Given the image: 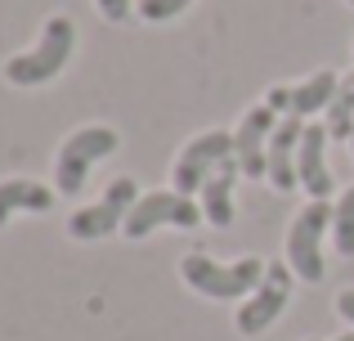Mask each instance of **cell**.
Wrapping results in <instances>:
<instances>
[{"label":"cell","instance_id":"obj_20","mask_svg":"<svg viewBox=\"0 0 354 341\" xmlns=\"http://www.w3.org/2000/svg\"><path fill=\"white\" fill-rule=\"evenodd\" d=\"M337 341H354V333H346V337H337Z\"/></svg>","mask_w":354,"mask_h":341},{"label":"cell","instance_id":"obj_22","mask_svg":"<svg viewBox=\"0 0 354 341\" xmlns=\"http://www.w3.org/2000/svg\"><path fill=\"white\" fill-rule=\"evenodd\" d=\"M350 5H354V0H350Z\"/></svg>","mask_w":354,"mask_h":341},{"label":"cell","instance_id":"obj_3","mask_svg":"<svg viewBox=\"0 0 354 341\" xmlns=\"http://www.w3.org/2000/svg\"><path fill=\"white\" fill-rule=\"evenodd\" d=\"M117 131H108V126H86V131H72L68 140H63L59 149V162H54V189L59 193H77L81 184H86L90 167H95L99 158H108V153H117Z\"/></svg>","mask_w":354,"mask_h":341},{"label":"cell","instance_id":"obj_10","mask_svg":"<svg viewBox=\"0 0 354 341\" xmlns=\"http://www.w3.org/2000/svg\"><path fill=\"white\" fill-rule=\"evenodd\" d=\"M337 90H341V81H337V72H314L310 81H301V86H274L265 95V104L274 108V113H287V117H310V113H319V108H328L332 99H337Z\"/></svg>","mask_w":354,"mask_h":341},{"label":"cell","instance_id":"obj_9","mask_svg":"<svg viewBox=\"0 0 354 341\" xmlns=\"http://www.w3.org/2000/svg\"><path fill=\"white\" fill-rule=\"evenodd\" d=\"M274 108L269 104H256L247 117H242V126H238V135H234V158H238V167L242 175H269V140H274Z\"/></svg>","mask_w":354,"mask_h":341},{"label":"cell","instance_id":"obj_17","mask_svg":"<svg viewBox=\"0 0 354 341\" xmlns=\"http://www.w3.org/2000/svg\"><path fill=\"white\" fill-rule=\"evenodd\" d=\"M193 0H139V14L148 18V23H166V18H175L180 9H189Z\"/></svg>","mask_w":354,"mask_h":341},{"label":"cell","instance_id":"obj_2","mask_svg":"<svg viewBox=\"0 0 354 341\" xmlns=\"http://www.w3.org/2000/svg\"><path fill=\"white\" fill-rule=\"evenodd\" d=\"M265 270H269V265H260V261L216 265L211 256H202V252L184 256V265H180L184 283H189L193 292H202V297H216V301H234V297H242V292L260 288V279H265Z\"/></svg>","mask_w":354,"mask_h":341},{"label":"cell","instance_id":"obj_11","mask_svg":"<svg viewBox=\"0 0 354 341\" xmlns=\"http://www.w3.org/2000/svg\"><path fill=\"white\" fill-rule=\"evenodd\" d=\"M328 126H305L301 135V153H296V175L314 198H328L332 189V171H328Z\"/></svg>","mask_w":354,"mask_h":341},{"label":"cell","instance_id":"obj_5","mask_svg":"<svg viewBox=\"0 0 354 341\" xmlns=\"http://www.w3.org/2000/svg\"><path fill=\"white\" fill-rule=\"evenodd\" d=\"M139 202V184H135V175H117L113 184H108V193L95 202V207H81V211H72V220H68V234L72 238H108L117 225H126V216H130V207Z\"/></svg>","mask_w":354,"mask_h":341},{"label":"cell","instance_id":"obj_6","mask_svg":"<svg viewBox=\"0 0 354 341\" xmlns=\"http://www.w3.org/2000/svg\"><path fill=\"white\" fill-rule=\"evenodd\" d=\"M234 158V135L229 131H207L198 135V140L189 144V149L175 158V193H184V198H193V193H202V184L211 180V171H220L225 162Z\"/></svg>","mask_w":354,"mask_h":341},{"label":"cell","instance_id":"obj_21","mask_svg":"<svg viewBox=\"0 0 354 341\" xmlns=\"http://www.w3.org/2000/svg\"><path fill=\"white\" fill-rule=\"evenodd\" d=\"M350 153H354V135H350Z\"/></svg>","mask_w":354,"mask_h":341},{"label":"cell","instance_id":"obj_8","mask_svg":"<svg viewBox=\"0 0 354 341\" xmlns=\"http://www.w3.org/2000/svg\"><path fill=\"white\" fill-rule=\"evenodd\" d=\"M287 301H292V270L278 261V265H269V270H265L256 297H251L247 306L238 310V333H247V337L265 333V328L287 310Z\"/></svg>","mask_w":354,"mask_h":341},{"label":"cell","instance_id":"obj_16","mask_svg":"<svg viewBox=\"0 0 354 341\" xmlns=\"http://www.w3.org/2000/svg\"><path fill=\"white\" fill-rule=\"evenodd\" d=\"M332 234H337V252L354 256V189L337 202V220H332Z\"/></svg>","mask_w":354,"mask_h":341},{"label":"cell","instance_id":"obj_7","mask_svg":"<svg viewBox=\"0 0 354 341\" xmlns=\"http://www.w3.org/2000/svg\"><path fill=\"white\" fill-rule=\"evenodd\" d=\"M202 216V207H193V198H184V193H148V198H139L135 207H130L126 216V238H148L157 225H180V229H193Z\"/></svg>","mask_w":354,"mask_h":341},{"label":"cell","instance_id":"obj_18","mask_svg":"<svg viewBox=\"0 0 354 341\" xmlns=\"http://www.w3.org/2000/svg\"><path fill=\"white\" fill-rule=\"evenodd\" d=\"M99 14H104L108 23H121V18L130 14V0H99Z\"/></svg>","mask_w":354,"mask_h":341},{"label":"cell","instance_id":"obj_12","mask_svg":"<svg viewBox=\"0 0 354 341\" xmlns=\"http://www.w3.org/2000/svg\"><path fill=\"white\" fill-rule=\"evenodd\" d=\"M301 135H305V117H283L269 140V180L274 189H292L301 175H296V153H301Z\"/></svg>","mask_w":354,"mask_h":341},{"label":"cell","instance_id":"obj_1","mask_svg":"<svg viewBox=\"0 0 354 341\" xmlns=\"http://www.w3.org/2000/svg\"><path fill=\"white\" fill-rule=\"evenodd\" d=\"M72 50H77V27H72V18H50L41 41H36V50L14 54V59L5 63V77L14 81V86H41V81L59 77V68L72 59Z\"/></svg>","mask_w":354,"mask_h":341},{"label":"cell","instance_id":"obj_4","mask_svg":"<svg viewBox=\"0 0 354 341\" xmlns=\"http://www.w3.org/2000/svg\"><path fill=\"white\" fill-rule=\"evenodd\" d=\"M328 220H337V207H328V202L319 198L292 220V229H287V261H292V270L301 274L305 283H319L323 274H328V265H323V234H328Z\"/></svg>","mask_w":354,"mask_h":341},{"label":"cell","instance_id":"obj_15","mask_svg":"<svg viewBox=\"0 0 354 341\" xmlns=\"http://www.w3.org/2000/svg\"><path fill=\"white\" fill-rule=\"evenodd\" d=\"M328 135L332 140H350L354 135V72L341 81L337 99L328 104Z\"/></svg>","mask_w":354,"mask_h":341},{"label":"cell","instance_id":"obj_14","mask_svg":"<svg viewBox=\"0 0 354 341\" xmlns=\"http://www.w3.org/2000/svg\"><path fill=\"white\" fill-rule=\"evenodd\" d=\"M50 207H54V193L45 189V184H36V180L14 175V180L0 184V225H5L14 211H50Z\"/></svg>","mask_w":354,"mask_h":341},{"label":"cell","instance_id":"obj_13","mask_svg":"<svg viewBox=\"0 0 354 341\" xmlns=\"http://www.w3.org/2000/svg\"><path fill=\"white\" fill-rule=\"evenodd\" d=\"M238 158H229L220 171H211V180L202 184V216L211 220V225L229 229L234 225V180H238Z\"/></svg>","mask_w":354,"mask_h":341},{"label":"cell","instance_id":"obj_19","mask_svg":"<svg viewBox=\"0 0 354 341\" xmlns=\"http://www.w3.org/2000/svg\"><path fill=\"white\" fill-rule=\"evenodd\" d=\"M337 310H341V319H350V324H354V292H341V297H337Z\"/></svg>","mask_w":354,"mask_h":341}]
</instances>
